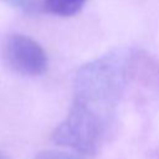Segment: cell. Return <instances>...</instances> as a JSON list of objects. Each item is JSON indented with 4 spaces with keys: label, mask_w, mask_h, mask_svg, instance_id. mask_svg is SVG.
<instances>
[{
    "label": "cell",
    "mask_w": 159,
    "mask_h": 159,
    "mask_svg": "<svg viewBox=\"0 0 159 159\" xmlns=\"http://www.w3.org/2000/svg\"><path fill=\"white\" fill-rule=\"evenodd\" d=\"M135 53L113 48L82 65L73 81V99L52 140L76 153L96 154L107 142L125 87L133 76Z\"/></svg>",
    "instance_id": "1"
},
{
    "label": "cell",
    "mask_w": 159,
    "mask_h": 159,
    "mask_svg": "<svg viewBox=\"0 0 159 159\" xmlns=\"http://www.w3.org/2000/svg\"><path fill=\"white\" fill-rule=\"evenodd\" d=\"M2 55L7 66L24 76H41L48 67L46 51L36 40L27 35H9L4 41Z\"/></svg>",
    "instance_id": "2"
},
{
    "label": "cell",
    "mask_w": 159,
    "mask_h": 159,
    "mask_svg": "<svg viewBox=\"0 0 159 159\" xmlns=\"http://www.w3.org/2000/svg\"><path fill=\"white\" fill-rule=\"evenodd\" d=\"M86 2L87 0H46L45 12L58 17H70L80 12Z\"/></svg>",
    "instance_id": "3"
},
{
    "label": "cell",
    "mask_w": 159,
    "mask_h": 159,
    "mask_svg": "<svg viewBox=\"0 0 159 159\" xmlns=\"http://www.w3.org/2000/svg\"><path fill=\"white\" fill-rule=\"evenodd\" d=\"M0 1L25 14L35 15V14L45 12L46 0H0Z\"/></svg>",
    "instance_id": "4"
},
{
    "label": "cell",
    "mask_w": 159,
    "mask_h": 159,
    "mask_svg": "<svg viewBox=\"0 0 159 159\" xmlns=\"http://www.w3.org/2000/svg\"><path fill=\"white\" fill-rule=\"evenodd\" d=\"M35 159H82L76 154L66 153V152H58V150H43L40 152Z\"/></svg>",
    "instance_id": "5"
},
{
    "label": "cell",
    "mask_w": 159,
    "mask_h": 159,
    "mask_svg": "<svg viewBox=\"0 0 159 159\" xmlns=\"http://www.w3.org/2000/svg\"><path fill=\"white\" fill-rule=\"evenodd\" d=\"M0 159H5V158L2 157V154H1V153H0Z\"/></svg>",
    "instance_id": "6"
}]
</instances>
